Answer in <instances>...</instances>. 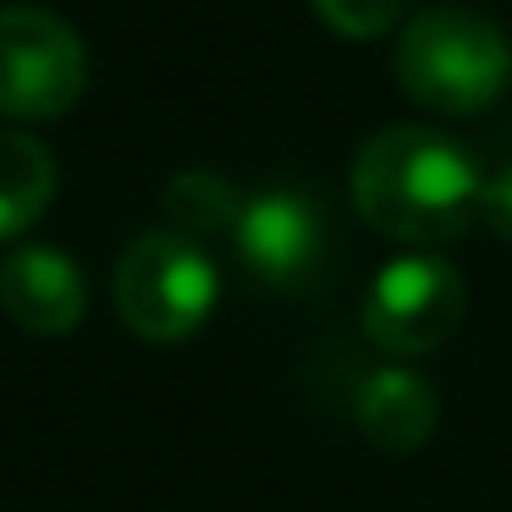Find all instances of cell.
Here are the masks:
<instances>
[{
  "label": "cell",
  "instance_id": "1",
  "mask_svg": "<svg viewBox=\"0 0 512 512\" xmlns=\"http://www.w3.org/2000/svg\"><path fill=\"white\" fill-rule=\"evenodd\" d=\"M485 199L479 160L441 127H380L353 160V210L391 243L424 248L468 232Z\"/></svg>",
  "mask_w": 512,
  "mask_h": 512
},
{
  "label": "cell",
  "instance_id": "2",
  "mask_svg": "<svg viewBox=\"0 0 512 512\" xmlns=\"http://www.w3.org/2000/svg\"><path fill=\"white\" fill-rule=\"evenodd\" d=\"M397 89L435 116H474L512 83V45L490 17L468 6H430L397 34Z\"/></svg>",
  "mask_w": 512,
  "mask_h": 512
},
{
  "label": "cell",
  "instance_id": "3",
  "mask_svg": "<svg viewBox=\"0 0 512 512\" xmlns=\"http://www.w3.org/2000/svg\"><path fill=\"white\" fill-rule=\"evenodd\" d=\"M116 314L144 342H188L221 298V270L182 232H138L116 259Z\"/></svg>",
  "mask_w": 512,
  "mask_h": 512
},
{
  "label": "cell",
  "instance_id": "4",
  "mask_svg": "<svg viewBox=\"0 0 512 512\" xmlns=\"http://www.w3.org/2000/svg\"><path fill=\"white\" fill-rule=\"evenodd\" d=\"M89 89V50L78 28L39 6H0V116L56 122Z\"/></svg>",
  "mask_w": 512,
  "mask_h": 512
},
{
  "label": "cell",
  "instance_id": "5",
  "mask_svg": "<svg viewBox=\"0 0 512 512\" xmlns=\"http://www.w3.org/2000/svg\"><path fill=\"white\" fill-rule=\"evenodd\" d=\"M463 314H468V287L452 259L402 254L369 281L358 320L386 358H424L452 342Z\"/></svg>",
  "mask_w": 512,
  "mask_h": 512
},
{
  "label": "cell",
  "instance_id": "6",
  "mask_svg": "<svg viewBox=\"0 0 512 512\" xmlns=\"http://www.w3.org/2000/svg\"><path fill=\"white\" fill-rule=\"evenodd\" d=\"M232 243L243 270L270 292H309L331 265V221L309 188H265L243 199Z\"/></svg>",
  "mask_w": 512,
  "mask_h": 512
},
{
  "label": "cell",
  "instance_id": "7",
  "mask_svg": "<svg viewBox=\"0 0 512 512\" xmlns=\"http://www.w3.org/2000/svg\"><path fill=\"white\" fill-rule=\"evenodd\" d=\"M0 309L28 336H67L89 314V281L72 254L50 243H23L0 259Z\"/></svg>",
  "mask_w": 512,
  "mask_h": 512
},
{
  "label": "cell",
  "instance_id": "8",
  "mask_svg": "<svg viewBox=\"0 0 512 512\" xmlns=\"http://www.w3.org/2000/svg\"><path fill=\"white\" fill-rule=\"evenodd\" d=\"M347 413H353V424L364 430L369 446L402 457V452H419L435 435V424H441V397H435V386L419 369L375 364V369L358 375L353 397H347Z\"/></svg>",
  "mask_w": 512,
  "mask_h": 512
},
{
  "label": "cell",
  "instance_id": "9",
  "mask_svg": "<svg viewBox=\"0 0 512 512\" xmlns=\"http://www.w3.org/2000/svg\"><path fill=\"white\" fill-rule=\"evenodd\" d=\"M56 199V155L28 127H0V243H17Z\"/></svg>",
  "mask_w": 512,
  "mask_h": 512
},
{
  "label": "cell",
  "instance_id": "10",
  "mask_svg": "<svg viewBox=\"0 0 512 512\" xmlns=\"http://www.w3.org/2000/svg\"><path fill=\"white\" fill-rule=\"evenodd\" d=\"M160 204H166L171 232L193 237V243L221 237V232H237V215H243V193L210 166L177 171V177L166 182V193H160Z\"/></svg>",
  "mask_w": 512,
  "mask_h": 512
},
{
  "label": "cell",
  "instance_id": "11",
  "mask_svg": "<svg viewBox=\"0 0 512 512\" xmlns=\"http://www.w3.org/2000/svg\"><path fill=\"white\" fill-rule=\"evenodd\" d=\"M314 17H320L325 28H331L336 39H353V45H364V39H380L391 34V28L408 17L413 0H309Z\"/></svg>",
  "mask_w": 512,
  "mask_h": 512
},
{
  "label": "cell",
  "instance_id": "12",
  "mask_svg": "<svg viewBox=\"0 0 512 512\" xmlns=\"http://www.w3.org/2000/svg\"><path fill=\"white\" fill-rule=\"evenodd\" d=\"M479 221L490 226V232L501 237V243H512V166L496 171V177L485 182V199H479Z\"/></svg>",
  "mask_w": 512,
  "mask_h": 512
}]
</instances>
